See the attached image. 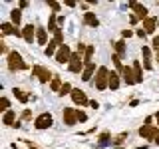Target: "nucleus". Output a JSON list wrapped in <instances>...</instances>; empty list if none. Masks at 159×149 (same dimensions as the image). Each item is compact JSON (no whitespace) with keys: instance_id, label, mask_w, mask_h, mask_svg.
Segmentation results:
<instances>
[{"instance_id":"nucleus-1","label":"nucleus","mask_w":159,"mask_h":149,"mask_svg":"<svg viewBox=\"0 0 159 149\" xmlns=\"http://www.w3.org/2000/svg\"><path fill=\"white\" fill-rule=\"evenodd\" d=\"M8 68L10 72H20V70H26V62L22 60L18 52H10L8 54Z\"/></svg>"},{"instance_id":"nucleus-2","label":"nucleus","mask_w":159,"mask_h":149,"mask_svg":"<svg viewBox=\"0 0 159 149\" xmlns=\"http://www.w3.org/2000/svg\"><path fill=\"white\" fill-rule=\"evenodd\" d=\"M96 88L99 92H103L106 88H109V72L107 68H98V76H96Z\"/></svg>"},{"instance_id":"nucleus-3","label":"nucleus","mask_w":159,"mask_h":149,"mask_svg":"<svg viewBox=\"0 0 159 149\" xmlns=\"http://www.w3.org/2000/svg\"><path fill=\"white\" fill-rule=\"evenodd\" d=\"M139 135H141L143 139H153V141H155V137L159 135V131H157V127L151 125V123H149V119H147L145 125L139 127Z\"/></svg>"},{"instance_id":"nucleus-4","label":"nucleus","mask_w":159,"mask_h":149,"mask_svg":"<svg viewBox=\"0 0 159 149\" xmlns=\"http://www.w3.org/2000/svg\"><path fill=\"white\" fill-rule=\"evenodd\" d=\"M70 58H72V50H70L68 44L58 48V54H56V62L58 64H70Z\"/></svg>"},{"instance_id":"nucleus-5","label":"nucleus","mask_w":159,"mask_h":149,"mask_svg":"<svg viewBox=\"0 0 159 149\" xmlns=\"http://www.w3.org/2000/svg\"><path fill=\"white\" fill-rule=\"evenodd\" d=\"M52 123H54L52 113H42V115L36 117L34 125H36V129H48V127H52Z\"/></svg>"},{"instance_id":"nucleus-6","label":"nucleus","mask_w":159,"mask_h":149,"mask_svg":"<svg viewBox=\"0 0 159 149\" xmlns=\"http://www.w3.org/2000/svg\"><path fill=\"white\" fill-rule=\"evenodd\" d=\"M82 56H80V54H72V58H70V72H74V74H80V72H84V64H82Z\"/></svg>"},{"instance_id":"nucleus-7","label":"nucleus","mask_w":159,"mask_h":149,"mask_svg":"<svg viewBox=\"0 0 159 149\" xmlns=\"http://www.w3.org/2000/svg\"><path fill=\"white\" fill-rule=\"evenodd\" d=\"M64 123H66V125H74V123H78V109L64 107Z\"/></svg>"},{"instance_id":"nucleus-8","label":"nucleus","mask_w":159,"mask_h":149,"mask_svg":"<svg viewBox=\"0 0 159 149\" xmlns=\"http://www.w3.org/2000/svg\"><path fill=\"white\" fill-rule=\"evenodd\" d=\"M34 76H38V79L42 84H48L50 79H52V74H50V70L42 68V66H34Z\"/></svg>"},{"instance_id":"nucleus-9","label":"nucleus","mask_w":159,"mask_h":149,"mask_svg":"<svg viewBox=\"0 0 159 149\" xmlns=\"http://www.w3.org/2000/svg\"><path fill=\"white\" fill-rule=\"evenodd\" d=\"M129 6L135 10V16H137L139 20H147V8H145V6H141L139 2H129Z\"/></svg>"},{"instance_id":"nucleus-10","label":"nucleus","mask_w":159,"mask_h":149,"mask_svg":"<svg viewBox=\"0 0 159 149\" xmlns=\"http://www.w3.org/2000/svg\"><path fill=\"white\" fill-rule=\"evenodd\" d=\"M72 99H74V103H78V106H86L88 102V97H86V93L82 92V89H74L72 92Z\"/></svg>"},{"instance_id":"nucleus-11","label":"nucleus","mask_w":159,"mask_h":149,"mask_svg":"<svg viewBox=\"0 0 159 149\" xmlns=\"http://www.w3.org/2000/svg\"><path fill=\"white\" fill-rule=\"evenodd\" d=\"M93 72H96V64H93V62L86 64V68H84V72H82V79H84V82H89L92 76H93Z\"/></svg>"},{"instance_id":"nucleus-12","label":"nucleus","mask_w":159,"mask_h":149,"mask_svg":"<svg viewBox=\"0 0 159 149\" xmlns=\"http://www.w3.org/2000/svg\"><path fill=\"white\" fill-rule=\"evenodd\" d=\"M121 76H123V79H125V84H127V86L135 84V76H133V68H127V66H123V70H121Z\"/></svg>"},{"instance_id":"nucleus-13","label":"nucleus","mask_w":159,"mask_h":149,"mask_svg":"<svg viewBox=\"0 0 159 149\" xmlns=\"http://www.w3.org/2000/svg\"><path fill=\"white\" fill-rule=\"evenodd\" d=\"M84 24H88V26H92V28H98L99 26V20L96 18V14H93V12H86V14H84Z\"/></svg>"},{"instance_id":"nucleus-14","label":"nucleus","mask_w":159,"mask_h":149,"mask_svg":"<svg viewBox=\"0 0 159 149\" xmlns=\"http://www.w3.org/2000/svg\"><path fill=\"white\" fill-rule=\"evenodd\" d=\"M34 36H36V32H34V26H32V24H28V26H24V30H22V38L26 40L28 44H32Z\"/></svg>"},{"instance_id":"nucleus-15","label":"nucleus","mask_w":159,"mask_h":149,"mask_svg":"<svg viewBox=\"0 0 159 149\" xmlns=\"http://www.w3.org/2000/svg\"><path fill=\"white\" fill-rule=\"evenodd\" d=\"M155 26H157V20H155V18L143 20V30H145V34H151L153 30H155Z\"/></svg>"},{"instance_id":"nucleus-16","label":"nucleus","mask_w":159,"mask_h":149,"mask_svg":"<svg viewBox=\"0 0 159 149\" xmlns=\"http://www.w3.org/2000/svg\"><path fill=\"white\" fill-rule=\"evenodd\" d=\"M2 34H14V36H22V32H20V30H16L10 22H4V24H2Z\"/></svg>"},{"instance_id":"nucleus-17","label":"nucleus","mask_w":159,"mask_h":149,"mask_svg":"<svg viewBox=\"0 0 159 149\" xmlns=\"http://www.w3.org/2000/svg\"><path fill=\"white\" fill-rule=\"evenodd\" d=\"M109 88H111L113 92L119 88V74L117 72H109Z\"/></svg>"},{"instance_id":"nucleus-18","label":"nucleus","mask_w":159,"mask_h":149,"mask_svg":"<svg viewBox=\"0 0 159 149\" xmlns=\"http://www.w3.org/2000/svg\"><path fill=\"white\" fill-rule=\"evenodd\" d=\"M133 76H135V84L143 82V72H141V66H139V62H137V60L133 62Z\"/></svg>"},{"instance_id":"nucleus-19","label":"nucleus","mask_w":159,"mask_h":149,"mask_svg":"<svg viewBox=\"0 0 159 149\" xmlns=\"http://www.w3.org/2000/svg\"><path fill=\"white\" fill-rule=\"evenodd\" d=\"M14 117H16V113H14L12 109H8V111L4 113V117H2V123L4 125H16V123H14Z\"/></svg>"},{"instance_id":"nucleus-20","label":"nucleus","mask_w":159,"mask_h":149,"mask_svg":"<svg viewBox=\"0 0 159 149\" xmlns=\"http://www.w3.org/2000/svg\"><path fill=\"white\" fill-rule=\"evenodd\" d=\"M36 40L38 44H46V28H36Z\"/></svg>"},{"instance_id":"nucleus-21","label":"nucleus","mask_w":159,"mask_h":149,"mask_svg":"<svg viewBox=\"0 0 159 149\" xmlns=\"http://www.w3.org/2000/svg\"><path fill=\"white\" fill-rule=\"evenodd\" d=\"M20 18H22V12H20L18 8H14L12 12H10V20H12V24H16V26H18V24H20Z\"/></svg>"},{"instance_id":"nucleus-22","label":"nucleus","mask_w":159,"mask_h":149,"mask_svg":"<svg viewBox=\"0 0 159 149\" xmlns=\"http://www.w3.org/2000/svg\"><path fill=\"white\" fill-rule=\"evenodd\" d=\"M56 48H60V46L54 42V40H52V42H48V46H46V56H54V54H58Z\"/></svg>"},{"instance_id":"nucleus-23","label":"nucleus","mask_w":159,"mask_h":149,"mask_svg":"<svg viewBox=\"0 0 159 149\" xmlns=\"http://www.w3.org/2000/svg\"><path fill=\"white\" fill-rule=\"evenodd\" d=\"M12 92H14V96H16V97H18V99H20V102H22V103H26V102H28V99H30V97L26 96V93H24V92H22V89H18V88H14V89H12Z\"/></svg>"},{"instance_id":"nucleus-24","label":"nucleus","mask_w":159,"mask_h":149,"mask_svg":"<svg viewBox=\"0 0 159 149\" xmlns=\"http://www.w3.org/2000/svg\"><path fill=\"white\" fill-rule=\"evenodd\" d=\"M54 42H56L58 46H64V44H62V42H64V32H62L60 28L56 30V32H54Z\"/></svg>"},{"instance_id":"nucleus-25","label":"nucleus","mask_w":159,"mask_h":149,"mask_svg":"<svg viewBox=\"0 0 159 149\" xmlns=\"http://www.w3.org/2000/svg\"><path fill=\"white\" fill-rule=\"evenodd\" d=\"M60 89H62V79L56 76V78L52 79V92H58L60 93Z\"/></svg>"},{"instance_id":"nucleus-26","label":"nucleus","mask_w":159,"mask_h":149,"mask_svg":"<svg viewBox=\"0 0 159 149\" xmlns=\"http://www.w3.org/2000/svg\"><path fill=\"white\" fill-rule=\"evenodd\" d=\"M92 56H93V46H88L86 54H84V60H86V64H89V62H92Z\"/></svg>"},{"instance_id":"nucleus-27","label":"nucleus","mask_w":159,"mask_h":149,"mask_svg":"<svg viewBox=\"0 0 159 149\" xmlns=\"http://www.w3.org/2000/svg\"><path fill=\"white\" fill-rule=\"evenodd\" d=\"M48 30H50V32H56V30H58V26H56V16H54V14L50 16V24H48Z\"/></svg>"},{"instance_id":"nucleus-28","label":"nucleus","mask_w":159,"mask_h":149,"mask_svg":"<svg viewBox=\"0 0 159 149\" xmlns=\"http://www.w3.org/2000/svg\"><path fill=\"white\" fill-rule=\"evenodd\" d=\"M8 107H10V102H8V97H2L0 99V109H2L4 113L8 111Z\"/></svg>"},{"instance_id":"nucleus-29","label":"nucleus","mask_w":159,"mask_h":149,"mask_svg":"<svg viewBox=\"0 0 159 149\" xmlns=\"http://www.w3.org/2000/svg\"><path fill=\"white\" fill-rule=\"evenodd\" d=\"M116 50H117V56H119V54H123V52H125V42H123V40L116 42Z\"/></svg>"},{"instance_id":"nucleus-30","label":"nucleus","mask_w":159,"mask_h":149,"mask_svg":"<svg viewBox=\"0 0 159 149\" xmlns=\"http://www.w3.org/2000/svg\"><path fill=\"white\" fill-rule=\"evenodd\" d=\"M72 92H74L72 86H70V84H64L62 89H60V96H66V93H72Z\"/></svg>"},{"instance_id":"nucleus-31","label":"nucleus","mask_w":159,"mask_h":149,"mask_svg":"<svg viewBox=\"0 0 159 149\" xmlns=\"http://www.w3.org/2000/svg\"><path fill=\"white\" fill-rule=\"evenodd\" d=\"M141 54H143V58H145L143 62H149V56H151V50H149L147 46H143V48H141Z\"/></svg>"},{"instance_id":"nucleus-32","label":"nucleus","mask_w":159,"mask_h":149,"mask_svg":"<svg viewBox=\"0 0 159 149\" xmlns=\"http://www.w3.org/2000/svg\"><path fill=\"white\" fill-rule=\"evenodd\" d=\"M86 119H88V115H86L84 111H80V109H78V121H86Z\"/></svg>"},{"instance_id":"nucleus-33","label":"nucleus","mask_w":159,"mask_h":149,"mask_svg":"<svg viewBox=\"0 0 159 149\" xmlns=\"http://www.w3.org/2000/svg\"><path fill=\"white\" fill-rule=\"evenodd\" d=\"M48 6L52 8L54 12H58V10H60V4H58V2H48Z\"/></svg>"},{"instance_id":"nucleus-34","label":"nucleus","mask_w":159,"mask_h":149,"mask_svg":"<svg viewBox=\"0 0 159 149\" xmlns=\"http://www.w3.org/2000/svg\"><path fill=\"white\" fill-rule=\"evenodd\" d=\"M153 48H155L157 52H159V36H155V38H153Z\"/></svg>"},{"instance_id":"nucleus-35","label":"nucleus","mask_w":159,"mask_h":149,"mask_svg":"<svg viewBox=\"0 0 159 149\" xmlns=\"http://www.w3.org/2000/svg\"><path fill=\"white\" fill-rule=\"evenodd\" d=\"M121 36H123V38H129V36H133V32H131V30H123Z\"/></svg>"},{"instance_id":"nucleus-36","label":"nucleus","mask_w":159,"mask_h":149,"mask_svg":"<svg viewBox=\"0 0 159 149\" xmlns=\"http://www.w3.org/2000/svg\"><path fill=\"white\" fill-rule=\"evenodd\" d=\"M30 117H32V113H30V109H26V111L22 113V119H30Z\"/></svg>"},{"instance_id":"nucleus-37","label":"nucleus","mask_w":159,"mask_h":149,"mask_svg":"<svg viewBox=\"0 0 159 149\" xmlns=\"http://www.w3.org/2000/svg\"><path fill=\"white\" fill-rule=\"evenodd\" d=\"M107 139H109V133H103V135H102V139H99V141H102V143H107Z\"/></svg>"},{"instance_id":"nucleus-38","label":"nucleus","mask_w":159,"mask_h":149,"mask_svg":"<svg viewBox=\"0 0 159 149\" xmlns=\"http://www.w3.org/2000/svg\"><path fill=\"white\" fill-rule=\"evenodd\" d=\"M89 106H92L93 109H98V107H99V103H98V102H89Z\"/></svg>"},{"instance_id":"nucleus-39","label":"nucleus","mask_w":159,"mask_h":149,"mask_svg":"<svg viewBox=\"0 0 159 149\" xmlns=\"http://www.w3.org/2000/svg\"><path fill=\"white\" fill-rule=\"evenodd\" d=\"M155 119H157V123H159V111H157V113H155Z\"/></svg>"},{"instance_id":"nucleus-40","label":"nucleus","mask_w":159,"mask_h":149,"mask_svg":"<svg viewBox=\"0 0 159 149\" xmlns=\"http://www.w3.org/2000/svg\"><path fill=\"white\" fill-rule=\"evenodd\" d=\"M155 143H159V135H157V137H155Z\"/></svg>"},{"instance_id":"nucleus-41","label":"nucleus","mask_w":159,"mask_h":149,"mask_svg":"<svg viewBox=\"0 0 159 149\" xmlns=\"http://www.w3.org/2000/svg\"><path fill=\"white\" fill-rule=\"evenodd\" d=\"M157 62H159V52H157Z\"/></svg>"}]
</instances>
